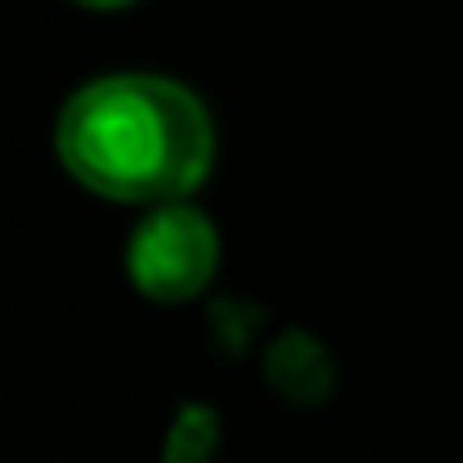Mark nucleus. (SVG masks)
Returning <instances> with one entry per match:
<instances>
[{
    "instance_id": "1",
    "label": "nucleus",
    "mask_w": 463,
    "mask_h": 463,
    "mask_svg": "<svg viewBox=\"0 0 463 463\" xmlns=\"http://www.w3.org/2000/svg\"><path fill=\"white\" fill-rule=\"evenodd\" d=\"M55 155L80 190L115 204H180L210 180L214 125L170 75H100L65 100Z\"/></svg>"
},
{
    "instance_id": "2",
    "label": "nucleus",
    "mask_w": 463,
    "mask_h": 463,
    "mask_svg": "<svg viewBox=\"0 0 463 463\" xmlns=\"http://www.w3.org/2000/svg\"><path fill=\"white\" fill-rule=\"evenodd\" d=\"M220 269V234L210 214L190 200L160 204L130 230L125 244V274L155 304H190L210 289Z\"/></svg>"
},
{
    "instance_id": "3",
    "label": "nucleus",
    "mask_w": 463,
    "mask_h": 463,
    "mask_svg": "<svg viewBox=\"0 0 463 463\" xmlns=\"http://www.w3.org/2000/svg\"><path fill=\"white\" fill-rule=\"evenodd\" d=\"M269 383L294 403H309L329 393V359L309 334H284L269 349Z\"/></svg>"
},
{
    "instance_id": "4",
    "label": "nucleus",
    "mask_w": 463,
    "mask_h": 463,
    "mask_svg": "<svg viewBox=\"0 0 463 463\" xmlns=\"http://www.w3.org/2000/svg\"><path fill=\"white\" fill-rule=\"evenodd\" d=\"M214 433H220L214 413L204 409V403H190V409L180 413V423H175V433H170V463H210Z\"/></svg>"
},
{
    "instance_id": "5",
    "label": "nucleus",
    "mask_w": 463,
    "mask_h": 463,
    "mask_svg": "<svg viewBox=\"0 0 463 463\" xmlns=\"http://www.w3.org/2000/svg\"><path fill=\"white\" fill-rule=\"evenodd\" d=\"M80 5H90V11H120V5H135V0H80Z\"/></svg>"
}]
</instances>
